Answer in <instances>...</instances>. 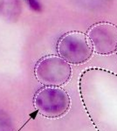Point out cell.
<instances>
[{"label": "cell", "instance_id": "obj_7", "mask_svg": "<svg viewBox=\"0 0 117 131\" xmlns=\"http://www.w3.org/2000/svg\"><path fill=\"white\" fill-rule=\"evenodd\" d=\"M28 7L33 12H39L42 10V6L40 4L39 0H25Z\"/></svg>", "mask_w": 117, "mask_h": 131}, {"label": "cell", "instance_id": "obj_3", "mask_svg": "<svg viewBox=\"0 0 117 131\" xmlns=\"http://www.w3.org/2000/svg\"><path fill=\"white\" fill-rule=\"evenodd\" d=\"M34 74L45 86H60L71 79L72 67L59 55H47L38 61Z\"/></svg>", "mask_w": 117, "mask_h": 131}, {"label": "cell", "instance_id": "obj_4", "mask_svg": "<svg viewBox=\"0 0 117 131\" xmlns=\"http://www.w3.org/2000/svg\"><path fill=\"white\" fill-rule=\"evenodd\" d=\"M88 35L93 52L110 55L117 52V26L112 23L100 22L89 28Z\"/></svg>", "mask_w": 117, "mask_h": 131}, {"label": "cell", "instance_id": "obj_6", "mask_svg": "<svg viewBox=\"0 0 117 131\" xmlns=\"http://www.w3.org/2000/svg\"><path fill=\"white\" fill-rule=\"evenodd\" d=\"M13 126L10 116L4 112L0 110V131H12Z\"/></svg>", "mask_w": 117, "mask_h": 131}, {"label": "cell", "instance_id": "obj_1", "mask_svg": "<svg viewBox=\"0 0 117 131\" xmlns=\"http://www.w3.org/2000/svg\"><path fill=\"white\" fill-rule=\"evenodd\" d=\"M33 105L45 117L59 118L70 109L71 98L60 86H45L35 94Z\"/></svg>", "mask_w": 117, "mask_h": 131}, {"label": "cell", "instance_id": "obj_8", "mask_svg": "<svg viewBox=\"0 0 117 131\" xmlns=\"http://www.w3.org/2000/svg\"><path fill=\"white\" fill-rule=\"evenodd\" d=\"M116 54H117V52H116Z\"/></svg>", "mask_w": 117, "mask_h": 131}, {"label": "cell", "instance_id": "obj_5", "mask_svg": "<svg viewBox=\"0 0 117 131\" xmlns=\"http://www.w3.org/2000/svg\"><path fill=\"white\" fill-rule=\"evenodd\" d=\"M22 12L20 0H0V15L10 21L16 20Z\"/></svg>", "mask_w": 117, "mask_h": 131}, {"label": "cell", "instance_id": "obj_2", "mask_svg": "<svg viewBox=\"0 0 117 131\" xmlns=\"http://www.w3.org/2000/svg\"><path fill=\"white\" fill-rule=\"evenodd\" d=\"M57 52L70 65L84 64L93 53L88 35L81 31H70L64 34L57 44Z\"/></svg>", "mask_w": 117, "mask_h": 131}]
</instances>
